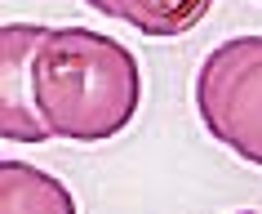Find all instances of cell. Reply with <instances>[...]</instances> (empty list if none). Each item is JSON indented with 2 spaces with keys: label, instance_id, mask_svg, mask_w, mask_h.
I'll return each instance as SVG.
<instances>
[{
  "label": "cell",
  "instance_id": "1",
  "mask_svg": "<svg viewBox=\"0 0 262 214\" xmlns=\"http://www.w3.org/2000/svg\"><path fill=\"white\" fill-rule=\"evenodd\" d=\"M31 89L54 139L107 143L138 112L142 71L116 36L94 27H49L36 49Z\"/></svg>",
  "mask_w": 262,
  "mask_h": 214
},
{
  "label": "cell",
  "instance_id": "3",
  "mask_svg": "<svg viewBox=\"0 0 262 214\" xmlns=\"http://www.w3.org/2000/svg\"><path fill=\"white\" fill-rule=\"evenodd\" d=\"M40 23H9L0 31V134L5 143H49L54 129L45 125L31 89L36 49L45 41Z\"/></svg>",
  "mask_w": 262,
  "mask_h": 214
},
{
  "label": "cell",
  "instance_id": "6",
  "mask_svg": "<svg viewBox=\"0 0 262 214\" xmlns=\"http://www.w3.org/2000/svg\"><path fill=\"white\" fill-rule=\"evenodd\" d=\"M84 5H89V9H98V14H102V0H84Z\"/></svg>",
  "mask_w": 262,
  "mask_h": 214
},
{
  "label": "cell",
  "instance_id": "5",
  "mask_svg": "<svg viewBox=\"0 0 262 214\" xmlns=\"http://www.w3.org/2000/svg\"><path fill=\"white\" fill-rule=\"evenodd\" d=\"M0 210L5 214H71L76 197L54 174L36 170L27 161H5L0 165Z\"/></svg>",
  "mask_w": 262,
  "mask_h": 214
},
{
  "label": "cell",
  "instance_id": "4",
  "mask_svg": "<svg viewBox=\"0 0 262 214\" xmlns=\"http://www.w3.org/2000/svg\"><path fill=\"white\" fill-rule=\"evenodd\" d=\"M213 0H102V14L116 23H129L142 36L156 41H173L187 36L195 23H205Z\"/></svg>",
  "mask_w": 262,
  "mask_h": 214
},
{
  "label": "cell",
  "instance_id": "2",
  "mask_svg": "<svg viewBox=\"0 0 262 214\" xmlns=\"http://www.w3.org/2000/svg\"><path fill=\"white\" fill-rule=\"evenodd\" d=\"M195 112L213 143L262 170V36H231L200 63Z\"/></svg>",
  "mask_w": 262,
  "mask_h": 214
}]
</instances>
